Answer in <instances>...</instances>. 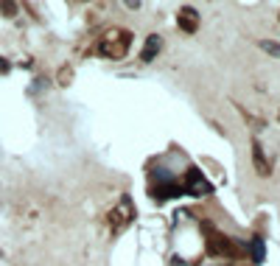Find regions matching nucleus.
<instances>
[{
    "label": "nucleus",
    "instance_id": "nucleus-6",
    "mask_svg": "<svg viewBox=\"0 0 280 266\" xmlns=\"http://www.w3.org/2000/svg\"><path fill=\"white\" fill-rule=\"evenodd\" d=\"M252 255H255V261H264V241L261 238L252 241Z\"/></svg>",
    "mask_w": 280,
    "mask_h": 266
},
{
    "label": "nucleus",
    "instance_id": "nucleus-7",
    "mask_svg": "<svg viewBox=\"0 0 280 266\" xmlns=\"http://www.w3.org/2000/svg\"><path fill=\"white\" fill-rule=\"evenodd\" d=\"M261 48L269 53V56H277V59H280V45H277V42H261Z\"/></svg>",
    "mask_w": 280,
    "mask_h": 266
},
{
    "label": "nucleus",
    "instance_id": "nucleus-5",
    "mask_svg": "<svg viewBox=\"0 0 280 266\" xmlns=\"http://www.w3.org/2000/svg\"><path fill=\"white\" fill-rule=\"evenodd\" d=\"M193 20H196V14H193L190 9H185V11L180 14V23H182V28H185V31H193V28H196Z\"/></svg>",
    "mask_w": 280,
    "mask_h": 266
},
{
    "label": "nucleus",
    "instance_id": "nucleus-9",
    "mask_svg": "<svg viewBox=\"0 0 280 266\" xmlns=\"http://www.w3.org/2000/svg\"><path fill=\"white\" fill-rule=\"evenodd\" d=\"M123 3H126L129 9H138V6H140V0H123Z\"/></svg>",
    "mask_w": 280,
    "mask_h": 266
},
{
    "label": "nucleus",
    "instance_id": "nucleus-1",
    "mask_svg": "<svg viewBox=\"0 0 280 266\" xmlns=\"http://www.w3.org/2000/svg\"><path fill=\"white\" fill-rule=\"evenodd\" d=\"M188 191H190V193L210 191V185H207V182L202 180V176H199V171H196V168H190V171H188Z\"/></svg>",
    "mask_w": 280,
    "mask_h": 266
},
{
    "label": "nucleus",
    "instance_id": "nucleus-3",
    "mask_svg": "<svg viewBox=\"0 0 280 266\" xmlns=\"http://www.w3.org/2000/svg\"><path fill=\"white\" fill-rule=\"evenodd\" d=\"M110 218H121V221H118V227H123V224H126L129 218H132V213H129V202H126V199H123V202H121V208L112 213Z\"/></svg>",
    "mask_w": 280,
    "mask_h": 266
},
{
    "label": "nucleus",
    "instance_id": "nucleus-8",
    "mask_svg": "<svg viewBox=\"0 0 280 266\" xmlns=\"http://www.w3.org/2000/svg\"><path fill=\"white\" fill-rule=\"evenodd\" d=\"M0 9H3L6 14H14V11H17V9H14V3H11V0H0Z\"/></svg>",
    "mask_w": 280,
    "mask_h": 266
},
{
    "label": "nucleus",
    "instance_id": "nucleus-4",
    "mask_svg": "<svg viewBox=\"0 0 280 266\" xmlns=\"http://www.w3.org/2000/svg\"><path fill=\"white\" fill-rule=\"evenodd\" d=\"M252 151H255V165H258V171H261V174H269V165H266L264 151H261L258 143H252Z\"/></svg>",
    "mask_w": 280,
    "mask_h": 266
},
{
    "label": "nucleus",
    "instance_id": "nucleus-2",
    "mask_svg": "<svg viewBox=\"0 0 280 266\" xmlns=\"http://www.w3.org/2000/svg\"><path fill=\"white\" fill-rule=\"evenodd\" d=\"M157 51H160V37H148L146 39V48H143V53H140V59H143V62H152Z\"/></svg>",
    "mask_w": 280,
    "mask_h": 266
}]
</instances>
